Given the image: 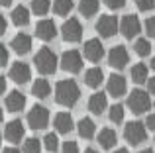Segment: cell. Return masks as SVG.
<instances>
[{
	"mask_svg": "<svg viewBox=\"0 0 155 153\" xmlns=\"http://www.w3.org/2000/svg\"><path fill=\"white\" fill-rule=\"evenodd\" d=\"M153 106H155V102H153Z\"/></svg>",
	"mask_w": 155,
	"mask_h": 153,
	"instance_id": "obj_47",
	"label": "cell"
},
{
	"mask_svg": "<svg viewBox=\"0 0 155 153\" xmlns=\"http://www.w3.org/2000/svg\"><path fill=\"white\" fill-rule=\"evenodd\" d=\"M59 63H61V69L67 71V73H79L83 69V55L77 49H69L61 55Z\"/></svg>",
	"mask_w": 155,
	"mask_h": 153,
	"instance_id": "obj_7",
	"label": "cell"
},
{
	"mask_svg": "<svg viewBox=\"0 0 155 153\" xmlns=\"http://www.w3.org/2000/svg\"><path fill=\"white\" fill-rule=\"evenodd\" d=\"M6 63H8V51H6V47H0V65H6Z\"/></svg>",
	"mask_w": 155,
	"mask_h": 153,
	"instance_id": "obj_38",
	"label": "cell"
},
{
	"mask_svg": "<svg viewBox=\"0 0 155 153\" xmlns=\"http://www.w3.org/2000/svg\"><path fill=\"white\" fill-rule=\"evenodd\" d=\"M100 8V0H79V12L84 18H91L98 12Z\"/></svg>",
	"mask_w": 155,
	"mask_h": 153,
	"instance_id": "obj_25",
	"label": "cell"
},
{
	"mask_svg": "<svg viewBox=\"0 0 155 153\" xmlns=\"http://www.w3.org/2000/svg\"><path fill=\"white\" fill-rule=\"evenodd\" d=\"M49 124V110L41 104H35L31 106V110L28 112V126L31 130H43Z\"/></svg>",
	"mask_w": 155,
	"mask_h": 153,
	"instance_id": "obj_5",
	"label": "cell"
},
{
	"mask_svg": "<svg viewBox=\"0 0 155 153\" xmlns=\"http://www.w3.org/2000/svg\"><path fill=\"white\" fill-rule=\"evenodd\" d=\"M120 31H122V35H124V37H128V39L136 37V35L141 31L140 18H137L136 14H128V16H124V18L120 20Z\"/></svg>",
	"mask_w": 155,
	"mask_h": 153,
	"instance_id": "obj_9",
	"label": "cell"
},
{
	"mask_svg": "<svg viewBox=\"0 0 155 153\" xmlns=\"http://www.w3.org/2000/svg\"><path fill=\"white\" fill-rule=\"evenodd\" d=\"M61 37L67 43H77L83 39V26L77 18H69L61 26Z\"/></svg>",
	"mask_w": 155,
	"mask_h": 153,
	"instance_id": "obj_6",
	"label": "cell"
},
{
	"mask_svg": "<svg viewBox=\"0 0 155 153\" xmlns=\"http://www.w3.org/2000/svg\"><path fill=\"white\" fill-rule=\"evenodd\" d=\"M4 106L8 108V112H20L26 106V96L20 90H12L10 94H6V98H4Z\"/></svg>",
	"mask_w": 155,
	"mask_h": 153,
	"instance_id": "obj_16",
	"label": "cell"
},
{
	"mask_svg": "<svg viewBox=\"0 0 155 153\" xmlns=\"http://www.w3.org/2000/svg\"><path fill=\"white\" fill-rule=\"evenodd\" d=\"M106 90H108V94L114 96V98H120V96H124L126 90H128L126 79H124L122 75L112 73V75L108 76V83H106Z\"/></svg>",
	"mask_w": 155,
	"mask_h": 153,
	"instance_id": "obj_12",
	"label": "cell"
},
{
	"mask_svg": "<svg viewBox=\"0 0 155 153\" xmlns=\"http://www.w3.org/2000/svg\"><path fill=\"white\" fill-rule=\"evenodd\" d=\"M114 153H130V151L126 149V147H122V149H116V151H114Z\"/></svg>",
	"mask_w": 155,
	"mask_h": 153,
	"instance_id": "obj_43",
	"label": "cell"
},
{
	"mask_svg": "<svg viewBox=\"0 0 155 153\" xmlns=\"http://www.w3.org/2000/svg\"><path fill=\"white\" fill-rule=\"evenodd\" d=\"M124 106L122 104H114V106H110V114H108V118H110V122L112 124H122L124 122Z\"/></svg>",
	"mask_w": 155,
	"mask_h": 153,
	"instance_id": "obj_30",
	"label": "cell"
},
{
	"mask_svg": "<svg viewBox=\"0 0 155 153\" xmlns=\"http://www.w3.org/2000/svg\"><path fill=\"white\" fill-rule=\"evenodd\" d=\"M149 67H151V69L155 71V57H151V63H149Z\"/></svg>",
	"mask_w": 155,
	"mask_h": 153,
	"instance_id": "obj_45",
	"label": "cell"
},
{
	"mask_svg": "<svg viewBox=\"0 0 155 153\" xmlns=\"http://www.w3.org/2000/svg\"><path fill=\"white\" fill-rule=\"evenodd\" d=\"M61 151H63V153H81V149H79V143H77V142H71V139L63 143Z\"/></svg>",
	"mask_w": 155,
	"mask_h": 153,
	"instance_id": "obj_34",
	"label": "cell"
},
{
	"mask_svg": "<svg viewBox=\"0 0 155 153\" xmlns=\"http://www.w3.org/2000/svg\"><path fill=\"white\" fill-rule=\"evenodd\" d=\"M53 126H55V130L59 134H69L73 130V116L69 112H59L53 118Z\"/></svg>",
	"mask_w": 155,
	"mask_h": 153,
	"instance_id": "obj_18",
	"label": "cell"
},
{
	"mask_svg": "<svg viewBox=\"0 0 155 153\" xmlns=\"http://www.w3.org/2000/svg\"><path fill=\"white\" fill-rule=\"evenodd\" d=\"M31 94L35 98H47L51 94V84L47 79H38L34 84H31Z\"/></svg>",
	"mask_w": 155,
	"mask_h": 153,
	"instance_id": "obj_24",
	"label": "cell"
},
{
	"mask_svg": "<svg viewBox=\"0 0 155 153\" xmlns=\"http://www.w3.org/2000/svg\"><path fill=\"white\" fill-rule=\"evenodd\" d=\"M124 138L130 145H140V143L145 142L147 138V128H145V122H128L124 128Z\"/></svg>",
	"mask_w": 155,
	"mask_h": 153,
	"instance_id": "obj_3",
	"label": "cell"
},
{
	"mask_svg": "<svg viewBox=\"0 0 155 153\" xmlns=\"http://www.w3.org/2000/svg\"><path fill=\"white\" fill-rule=\"evenodd\" d=\"M12 2H14V0H0V4H2V6H4V8H8V6H10V4H12Z\"/></svg>",
	"mask_w": 155,
	"mask_h": 153,
	"instance_id": "obj_42",
	"label": "cell"
},
{
	"mask_svg": "<svg viewBox=\"0 0 155 153\" xmlns=\"http://www.w3.org/2000/svg\"><path fill=\"white\" fill-rule=\"evenodd\" d=\"M128 61H130V53L124 45H116V47L110 49V53H108V65L110 67H114V69H124V67L128 65Z\"/></svg>",
	"mask_w": 155,
	"mask_h": 153,
	"instance_id": "obj_10",
	"label": "cell"
},
{
	"mask_svg": "<svg viewBox=\"0 0 155 153\" xmlns=\"http://www.w3.org/2000/svg\"><path fill=\"white\" fill-rule=\"evenodd\" d=\"M147 92L155 94V76H149V80H147Z\"/></svg>",
	"mask_w": 155,
	"mask_h": 153,
	"instance_id": "obj_39",
	"label": "cell"
},
{
	"mask_svg": "<svg viewBox=\"0 0 155 153\" xmlns=\"http://www.w3.org/2000/svg\"><path fill=\"white\" fill-rule=\"evenodd\" d=\"M81 98V88L79 84L75 83L73 79H67V80H59L55 84V100L57 104L61 106H75Z\"/></svg>",
	"mask_w": 155,
	"mask_h": 153,
	"instance_id": "obj_1",
	"label": "cell"
},
{
	"mask_svg": "<svg viewBox=\"0 0 155 153\" xmlns=\"http://www.w3.org/2000/svg\"><path fill=\"white\" fill-rule=\"evenodd\" d=\"M151 106V100H149V94L145 90H141V88H136V90L130 92L128 96V108L134 112V114H143V112H147V108Z\"/></svg>",
	"mask_w": 155,
	"mask_h": 153,
	"instance_id": "obj_4",
	"label": "cell"
},
{
	"mask_svg": "<svg viewBox=\"0 0 155 153\" xmlns=\"http://www.w3.org/2000/svg\"><path fill=\"white\" fill-rule=\"evenodd\" d=\"M2 153H20V151H18V149H14V147H4Z\"/></svg>",
	"mask_w": 155,
	"mask_h": 153,
	"instance_id": "obj_41",
	"label": "cell"
},
{
	"mask_svg": "<svg viewBox=\"0 0 155 153\" xmlns=\"http://www.w3.org/2000/svg\"><path fill=\"white\" fill-rule=\"evenodd\" d=\"M24 153H39L41 151V142L38 138H28L24 142V147H22Z\"/></svg>",
	"mask_w": 155,
	"mask_h": 153,
	"instance_id": "obj_31",
	"label": "cell"
},
{
	"mask_svg": "<svg viewBox=\"0 0 155 153\" xmlns=\"http://www.w3.org/2000/svg\"><path fill=\"white\" fill-rule=\"evenodd\" d=\"M84 153H98L96 149H92V147H88V149H84Z\"/></svg>",
	"mask_w": 155,
	"mask_h": 153,
	"instance_id": "obj_44",
	"label": "cell"
},
{
	"mask_svg": "<svg viewBox=\"0 0 155 153\" xmlns=\"http://www.w3.org/2000/svg\"><path fill=\"white\" fill-rule=\"evenodd\" d=\"M24 134H26V130H24V124L20 122V120H12V122H8L6 126H4V138L12 143L22 142Z\"/></svg>",
	"mask_w": 155,
	"mask_h": 153,
	"instance_id": "obj_13",
	"label": "cell"
},
{
	"mask_svg": "<svg viewBox=\"0 0 155 153\" xmlns=\"http://www.w3.org/2000/svg\"><path fill=\"white\" fill-rule=\"evenodd\" d=\"M4 90H6V79H4V76H0V92L4 94Z\"/></svg>",
	"mask_w": 155,
	"mask_h": 153,
	"instance_id": "obj_40",
	"label": "cell"
},
{
	"mask_svg": "<svg viewBox=\"0 0 155 153\" xmlns=\"http://www.w3.org/2000/svg\"><path fill=\"white\" fill-rule=\"evenodd\" d=\"M12 22H14V26L18 28H24L30 24V10H28L26 6H16L14 10H12Z\"/></svg>",
	"mask_w": 155,
	"mask_h": 153,
	"instance_id": "obj_23",
	"label": "cell"
},
{
	"mask_svg": "<svg viewBox=\"0 0 155 153\" xmlns=\"http://www.w3.org/2000/svg\"><path fill=\"white\" fill-rule=\"evenodd\" d=\"M120 30V22L116 20V16H110V14H102L96 22V31L100 34V37L108 39L112 37L116 31Z\"/></svg>",
	"mask_w": 155,
	"mask_h": 153,
	"instance_id": "obj_8",
	"label": "cell"
},
{
	"mask_svg": "<svg viewBox=\"0 0 155 153\" xmlns=\"http://www.w3.org/2000/svg\"><path fill=\"white\" fill-rule=\"evenodd\" d=\"M102 80H104V73L100 67H92L84 73V84L91 88H98L102 84Z\"/></svg>",
	"mask_w": 155,
	"mask_h": 153,
	"instance_id": "obj_20",
	"label": "cell"
},
{
	"mask_svg": "<svg viewBox=\"0 0 155 153\" xmlns=\"http://www.w3.org/2000/svg\"><path fill=\"white\" fill-rule=\"evenodd\" d=\"M136 6L141 12H151L155 8V0H136Z\"/></svg>",
	"mask_w": 155,
	"mask_h": 153,
	"instance_id": "obj_33",
	"label": "cell"
},
{
	"mask_svg": "<svg viewBox=\"0 0 155 153\" xmlns=\"http://www.w3.org/2000/svg\"><path fill=\"white\" fill-rule=\"evenodd\" d=\"M132 79L134 83L141 84V83H147L149 76H147V67L143 65V63H136V65L132 67Z\"/></svg>",
	"mask_w": 155,
	"mask_h": 153,
	"instance_id": "obj_26",
	"label": "cell"
},
{
	"mask_svg": "<svg viewBox=\"0 0 155 153\" xmlns=\"http://www.w3.org/2000/svg\"><path fill=\"white\" fill-rule=\"evenodd\" d=\"M145 31H147L149 37H155V16L145 20Z\"/></svg>",
	"mask_w": 155,
	"mask_h": 153,
	"instance_id": "obj_35",
	"label": "cell"
},
{
	"mask_svg": "<svg viewBox=\"0 0 155 153\" xmlns=\"http://www.w3.org/2000/svg\"><path fill=\"white\" fill-rule=\"evenodd\" d=\"M10 47L14 49L16 55H26V53H30V49H31V37L28 34H18V35H14Z\"/></svg>",
	"mask_w": 155,
	"mask_h": 153,
	"instance_id": "obj_17",
	"label": "cell"
},
{
	"mask_svg": "<svg viewBox=\"0 0 155 153\" xmlns=\"http://www.w3.org/2000/svg\"><path fill=\"white\" fill-rule=\"evenodd\" d=\"M96 139H98L100 147H104V149H112V147L116 145V142H118V135H116L114 130L104 128V130H100V134L96 135Z\"/></svg>",
	"mask_w": 155,
	"mask_h": 153,
	"instance_id": "obj_21",
	"label": "cell"
},
{
	"mask_svg": "<svg viewBox=\"0 0 155 153\" xmlns=\"http://www.w3.org/2000/svg\"><path fill=\"white\" fill-rule=\"evenodd\" d=\"M43 147H45L47 151H57V147H59V139H57V134H45V138H43Z\"/></svg>",
	"mask_w": 155,
	"mask_h": 153,
	"instance_id": "obj_32",
	"label": "cell"
},
{
	"mask_svg": "<svg viewBox=\"0 0 155 153\" xmlns=\"http://www.w3.org/2000/svg\"><path fill=\"white\" fill-rule=\"evenodd\" d=\"M145 128L147 130H155V114H149L145 118Z\"/></svg>",
	"mask_w": 155,
	"mask_h": 153,
	"instance_id": "obj_37",
	"label": "cell"
},
{
	"mask_svg": "<svg viewBox=\"0 0 155 153\" xmlns=\"http://www.w3.org/2000/svg\"><path fill=\"white\" fill-rule=\"evenodd\" d=\"M73 10V0H53V12L57 16H67Z\"/></svg>",
	"mask_w": 155,
	"mask_h": 153,
	"instance_id": "obj_27",
	"label": "cell"
},
{
	"mask_svg": "<svg viewBox=\"0 0 155 153\" xmlns=\"http://www.w3.org/2000/svg\"><path fill=\"white\" fill-rule=\"evenodd\" d=\"M134 51H136L140 57H145V55L151 53V43H149L145 37H140V39H136V43H134Z\"/></svg>",
	"mask_w": 155,
	"mask_h": 153,
	"instance_id": "obj_28",
	"label": "cell"
},
{
	"mask_svg": "<svg viewBox=\"0 0 155 153\" xmlns=\"http://www.w3.org/2000/svg\"><path fill=\"white\" fill-rule=\"evenodd\" d=\"M83 53H84V57H87L88 61H92V63H98L100 59L104 57V45L100 43V39L92 37V39H88V41H84Z\"/></svg>",
	"mask_w": 155,
	"mask_h": 153,
	"instance_id": "obj_11",
	"label": "cell"
},
{
	"mask_svg": "<svg viewBox=\"0 0 155 153\" xmlns=\"http://www.w3.org/2000/svg\"><path fill=\"white\" fill-rule=\"evenodd\" d=\"M51 8V2L49 0H31V12L38 16H45Z\"/></svg>",
	"mask_w": 155,
	"mask_h": 153,
	"instance_id": "obj_29",
	"label": "cell"
},
{
	"mask_svg": "<svg viewBox=\"0 0 155 153\" xmlns=\"http://www.w3.org/2000/svg\"><path fill=\"white\" fill-rule=\"evenodd\" d=\"M104 4L110 10H120V8L126 6V0H104Z\"/></svg>",
	"mask_w": 155,
	"mask_h": 153,
	"instance_id": "obj_36",
	"label": "cell"
},
{
	"mask_svg": "<svg viewBox=\"0 0 155 153\" xmlns=\"http://www.w3.org/2000/svg\"><path fill=\"white\" fill-rule=\"evenodd\" d=\"M57 63H59V59L49 47H41L34 55V65L41 75H53L57 71Z\"/></svg>",
	"mask_w": 155,
	"mask_h": 153,
	"instance_id": "obj_2",
	"label": "cell"
},
{
	"mask_svg": "<svg viewBox=\"0 0 155 153\" xmlns=\"http://www.w3.org/2000/svg\"><path fill=\"white\" fill-rule=\"evenodd\" d=\"M106 106H108V100H106L104 92H96V94H92L91 98H88V110H91L92 114H96V116L102 114L106 110Z\"/></svg>",
	"mask_w": 155,
	"mask_h": 153,
	"instance_id": "obj_19",
	"label": "cell"
},
{
	"mask_svg": "<svg viewBox=\"0 0 155 153\" xmlns=\"http://www.w3.org/2000/svg\"><path fill=\"white\" fill-rule=\"evenodd\" d=\"M10 79L14 80V83H18V84H26L28 80L31 79L30 67H28L26 63H22V61L14 63V65L10 67Z\"/></svg>",
	"mask_w": 155,
	"mask_h": 153,
	"instance_id": "obj_15",
	"label": "cell"
},
{
	"mask_svg": "<svg viewBox=\"0 0 155 153\" xmlns=\"http://www.w3.org/2000/svg\"><path fill=\"white\" fill-rule=\"evenodd\" d=\"M35 35H38L39 39H43V41H49L57 35V26L53 20H39L38 24H35Z\"/></svg>",
	"mask_w": 155,
	"mask_h": 153,
	"instance_id": "obj_14",
	"label": "cell"
},
{
	"mask_svg": "<svg viewBox=\"0 0 155 153\" xmlns=\"http://www.w3.org/2000/svg\"><path fill=\"white\" fill-rule=\"evenodd\" d=\"M77 132H79L81 138L91 139V138H94V134H96V126L91 118H81L79 124H77Z\"/></svg>",
	"mask_w": 155,
	"mask_h": 153,
	"instance_id": "obj_22",
	"label": "cell"
},
{
	"mask_svg": "<svg viewBox=\"0 0 155 153\" xmlns=\"http://www.w3.org/2000/svg\"><path fill=\"white\" fill-rule=\"evenodd\" d=\"M140 153H153V149H141Z\"/></svg>",
	"mask_w": 155,
	"mask_h": 153,
	"instance_id": "obj_46",
	"label": "cell"
}]
</instances>
